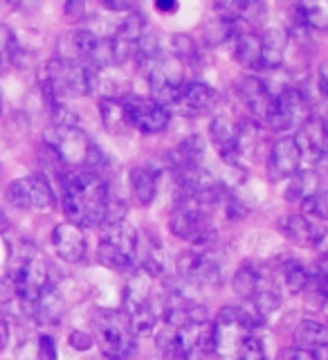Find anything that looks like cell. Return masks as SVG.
<instances>
[{"instance_id": "obj_1", "label": "cell", "mask_w": 328, "mask_h": 360, "mask_svg": "<svg viewBox=\"0 0 328 360\" xmlns=\"http://www.w3.org/2000/svg\"><path fill=\"white\" fill-rule=\"evenodd\" d=\"M63 212L79 228L104 223L108 207V187L95 172H67L61 176Z\"/></svg>"}, {"instance_id": "obj_2", "label": "cell", "mask_w": 328, "mask_h": 360, "mask_svg": "<svg viewBox=\"0 0 328 360\" xmlns=\"http://www.w3.org/2000/svg\"><path fill=\"white\" fill-rule=\"evenodd\" d=\"M214 326V349L221 360H241L256 340V322L241 307H225Z\"/></svg>"}, {"instance_id": "obj_3", "label": "cell", "mask_w": 328, "mask_h": 360, "mask_svg": "<svg viewBox=\"0 0 328 360\" xmlns=\"http://www.w3.org/2000/svg\"><path fill=\"white\" fill-rule=\"evenodd\" d=\"M41 86L52 104H61L63 99L86 97L88 93H93V68L67 59H52L43 70Z\"/></svg>"}, {"instance_id": "obj_4", "label": "cell", "mask_w": 328, "mask_h": 360, "mask_svg": "<svg viewBox=\"0 0 328 360\" xmlns=\"http://www.w3.org/2000/svg\"><path fill=\"white\" fill-rule=\"evenodd\" d=\"M45 144L56 153L61 165L74 167V172H90L99 165L97 144L79 127H54L45 133Z\"/></svg>"}, {"instance_id": "obj_5", "label": "cell", "mask_w": 328, "mask_h": 360, "mask_svg": "<svg viewBox=\"0 0 328 360\" xmlns=\"http://www.w3.org/2000/svg\"><path fill=\"white\" fill-rule=\"evenodd\" d=\"M95 340L110 360H129L135 347L133 326L124 311H99L95 315Z\"/></svg>"}, {"instance_id": "obj_6", "label": "cell", "mask_w": 328, "mask_h": 360, "mask_svg": "<svg viewBox=\"0 0 328 360\" xmlns=\"http://www.w3.org/2000/svg\"><path fill=\"white\" fill-rule=\"evenodd\" d=\"M140 236L126 221L106 223L99 241V262L112 270H129L138 257Z\"/></svg>"}, {"instance_id": "obj_7", "label": "cell", "mask_w": 328, "mask_h": 360, "mask_svg": "<svg viewBox=\"0 0 328 360\" xmlns=\"http://www.w3.org/2000/svg\"><path fill=\"white\" fill-rule=\"evenodd\" d=\"M310 115V101L301 93L299 88H284L281 93L275 95L273 106L265 117V124L273 131H288L292 127H301L303 122H308Z\"/></svg>"}, {"instance_id": "obj_8", "label": "cell", "mask_w": 328, "mask_h": 360, "mask_svg": "<svg viewBox=\"0 0 328 360\" xmlns=\"http://www.w3.org/2000/svg\"><path fill=\"white\" fill-rule=\"evenodd\" d=\"M7 200L16 210L48 212L54 205V191L43 176H27L7 187Z\"/></svg>"}, {"instance_id": "obj_9", "label": "cell", "mask_w": 328, "mask_h": 360, "mask_svg": "<svg viewBox=\"0 0 328 360\" xmlns=\"http://www.w3.org/2000/svg\"><path fill=\"white\" fill-rule=\"evenodd\" d=\"M48 290V266L37 252H27L14 270V292L20 302L37 304Z\"/></svg>"}, {"instance_id": "obj_10", "label": "cell", "mask_w": 328, "mask_h": 360, "mask_svg": "<svg viewBox=\"0 0 328 360\" xmlns=\"http://www.w3.org/2000/svg\"><path fill=\"white\" fill-rule=\"evenodd\" d=\"M171 232L180 239H185L194 245L207 248L214 241V225L209 223L207 214L194 202H180L171 217Z\"/></svg>"}, {"instance_id": "obj_11", "label": "cell", "mask_w": 328, "mask_h": 360, "mask_svg": "<svg viewBox=\"0 0 328 360\" xmlns=\"http://www.w3.org/2000/svg\"><path fill=\"white\" fill-rule=\"evenodd\" d=\"M122 108H124V117L131 129H138L142 133H160L169 127V117L171 112L169 108L155 104L151 99H144L138 95L124 97L122 99Z\"/></svg>"}, {"instance_id": "obj_12", "label": "cell", "mask_w": 328, "mask_h": 360, "mask_svg": "<svg viewBox=\"0 0 328 360\" xmlns=\"http://www.w3.org/2000/svg\"><path fill=\"white\" fill-rule=\"evenodd\" d=\"M178 270L185 279L200 286H218L223 281V270L218 262L207 252H187L178 259Z\"/></svg>"}, {"instance_id": "obj_13", "label": "cell", "mask_w": 328, "mask_h": 360, "mask_svg": "<svg viewBox=\"0 0 328 360\" xmlns=\"http://www.w3.org/2000/svg\"><path fill=\"white\" fill-rule=\"evenodd\" d=\"M301 167V155L292 138H281L273 144L268 158V176L273 183L292 178Z\"/></svg>"}, {"instance_id": "obj_14", "label": "cell", "mask_w": 328, "mask_h": 360, "mask_svg": "<svg viewBox=\"0 0 328 360\" xmlns=\"http://www.w3.org/2000/svg\"><path fill=\"white\" fill-rule=\"evenodd\" d=\"M295 144L299 149V155H301V162L306 160L310 165H317L324 160L326 155V144H328V138H326V127H324V120L320 117H310L308 122H303L295 138Z\"/></svg>"}, {"instance_id": "obj_15", "label": "cell", "mask_w": 328, "mask_h": 360, "mask_svg": "<svg viewBox=\"0 0 328 360\" xmlns=\"http://www.w3.org/2000/svg\"><path fill=\"white\" fill-rule=\"evenodd\" d=\"M214 104H216V90L202 82L185 84L178 90L176 101H173L178 112H183L187 117L205 115V112H209L214 108Z\"/></svg>"}, {"instance_id": "obj_16", "label": "cell", "mask_w": 328, "mask_h": 360, "mask_svg": "<svg viewBox=\"0 0 328 360\" xmlns=\"http://www.w3.org/2000/svg\"><path fill=\"white\" fill-rule=\"evenodd\" d=\"M236 95L241 97L243 104L254 112V117L258 122L265 124V117L273 106L275 93L268 88V84L258 77H243L239 84H236Z\"/></svg>"}, {"instance_id": "obj_17", "label": "cell", "mask_w": 328, "mask_h": 360, "mask_svg": "<svg viewBox=\"0 0 328 360\" xmlns=\"http://www.w3.org/2000/svg\"><path fill=\"white\" fill-rule=\"evenodd\" d=\"M281 232L286 234V239H290L297 245H317L324 241V221H315L303 217V214H288L281 219Z\"/></svg>"}, {"instance_id": "obj_18", "label": "cell", "mask_w": 328, "mask_h": 360, "mask_svg": "<svg viewBox=\"0 0 328 360\" xmlns=\"http://www.w3.org/2000/svg\"><path fill=\"white\" fill-rule=\"evenodd\" d=\"M52 241H54L56 255H59L67 264L81 262L84 255H86V236H84L81 228L70 223V221L56 225L54 234H52Z\"/></svg>"}, {"instance_id": "obj_19", "label": "cell", "mask_w": 328, "mask_h": 360, "mask_svg": "<svg viewBox=\"0 0 328 360\" xmlns=\"http://www.w3.org/2000/svg\"><path fill=\"white\" fill-rule=\"evenodd\" d=\"M209 135L214 144H216L218 153L228 162L236 165L239 162V151H236V140H239V124H236L228 112H221L211 120Z\"/></svg>"}, {"instance_id": "obj_20", "label": "cell", "mask_w": 328, "mask_h": 360, "mask_svg": "<svg viewBox=\"0 0 328 360\" xmlns=\"http://www.w3.org/2000/svg\"><path fill=\"white\" fill-rule=\"evenodd\" d=\"M234 45V59L243 68L250 70H258L261 68V54H263V39L250 30H239L234 27V34L230 37Z\"/></svg>"}, {"instance_id": "obj_21", "label": "cell", "mask_w": 328, "mask_h": 360, "mask_svg": "<svg viewBox=\"0 0 328 360\" xmlns=\"http://www.w3.org/2000/svg\"><path fill=\"white\" fill-rule=\"evenodd\" d=\"M328 342V331L322 322L315 320H303L297 331H295V345L299 352H320V349H326Z\"/></svg>"}, {"instance_id": "obj_22", "label": "cell", "mask_w": 328, "mask_h": 360, "mask_svg": "<svg viewBox=\"0 0 328 360\" xmlns=\"http://www.w3.org/2000/svg\"><path fill=\"white\" fill-rule=\"evenodd\" d=\"M131 189L138 202L151 205L157 191V174L151 167H135L131 172Z\"/></svg>"}, {"instance_id": "obj_23", "label": "cell", "mask_w": 328, "mask_h": 360, "mask_svg": "<svg viewBox=\"0 0 328 360\" xmlns=\"http://www.w3.org/2000/svg\"><path fill=\"white\" fill-rule=\"evenodd\" d=\"M286 187V200L290 202H303L313 194L320 191V176L315 172H297Z\"/></svg>"}, {"instance_id": "obj_24", "label": "cell", "mask_w": 328, "mask_h": 360, "mask_svg": "<svg viewBox=\"0 0 328 360\" xmlns=\"http://www.w3.org/2000/svg\"><path fill=\"white\" fill-rule=\"evenodd\" d=\"M263 270H258L254 266H243L239 273L234 275V290L236 295H241L245 300H252L256 295L258 286H261Z\"/></svg>"}, {"instance_id": "obj_25", "label": "cell", "mask_w": 328, "mask_h": 360, "mask_svg": "<svg viewBox=\"0 0 328 360\" xmlns=\"http://www.w3.org/2000/svg\"><path fill=\"white\" fill-rule=\"evenodd\" d=\"M164 250H162V245L160 241L155 239L153 234L146 236V250H144V259H142V273L146 275H160L162 270H164Z\"/></svg>"}, {"instance_id": "obj_26", "label": "cell", "mask_w": 328, "mask_h": 360, "mask_svg": "<svg viewBox=\"0 0 328 360\" xmlns=\"http://www.w3.org/2000/svg\"><path fill=\"white\" fill-rule=\"evenodd\" d=\"M101 110V120H104V127L108 131H122L126 129V117H124V108H122V99H101L99 104Z\"/></svg>"}, {"instance_id": "obj_27", "label": "cell", "mask_w": 328, "mask_h": 360, "mask_svg": "<svg viewBox=\"0 0 328 360\" xmlns=\"http://www.w3.org/2000/svg\"><path fill=\"white\" fill-rule=\"evenodd\" d=\"M144 32H146V22H144L142 14H129V18H124V22L115 30L112 37H117L119 41L129 43V45H135L142 39Z\"/></svg>"}, {"instance_id": "obj_28", "label": "cell", "mask_w": 328, "mask_h": 360, "mask_svg": "<svg viewBox=\"0 0 328 360\" xmlns=\"http://www.w3.org/2000/svg\"><path fill=\"white\" fill-rule=\"evenodd\" d=\"M281 279L290 292H301L308 281V270L297 262H286L281 266Z\"/></svg>"}, {"instance_id": "obj_29", "label": "cell", "mask_w": 328, "mask_h": 360, "mask_svg": "<svg viewBox=\"0 0 328 360\" xmlns=\"http://www.w3.org/2000/svg\"><path fill=\"white\" fill-rule=\"evenodd\" d=\"M171 45H173V56H178L180 61H189V59H194L196 52H198V45L196 41L189 37V34H173V39H171Z\"/></svg>"}, {"instance_id": "obj_30", "label": "cell", "mask_w": 328, "mask_h": 360, "mask_svg": "<svg viewBox=\"0 0 328 360\" xmlns=\"http://www.w3.org/2000/svg\"><path fill=\"white\" fill-rule=\"evenodd\" d=\"M301 207H303V217L315 219V221L326 219V198H324L322 191H317V194H313L310 198L303 200Z\"/></svg>"}, {"instance_id": "obj_31", "label": "cell", "mask_w": 328, "mask_h": 360, "mask_svg": "<svg viewBox=\"0 0 328 360\" xmlns=\"http://www.w3.org/2000/svg\"><path fill=\"white\" fill-rule=\"evenodd\" d=\"M39 360H56V345L50 335L39 338Z\"/></svg>"}, {"instance_id": "obj_32", "label": "cell", "mask_w": 328, "mask_h": 360, "mask_svg": "<svg viewBox=\"0 0 328 360\" xmlns=\"http://www.w3.org/2000/svg\"><path fill=\"white\" fill-rule=\"evenodd\" d=\"M288 360H326V349H320V352H288Z\"/></svg>"}, {"instance_id": "obj_33", "label": "cell", "mask_w": 328, "mask_h": 360, "mask_svg": "<svg viewBox=\"0 0 328 360\" xmlns=\"http://www.w3.org/2000/svg\"><path fill=\"white\" fill-rule=\"evenodd\" d=\"M70 345H72L74 349H81V352H86V349L93 347V338H90L88 333L74 331V333H70Z\"/></svg>"}, {"instance_id": "obj_34", "label": "cell", "mask_w": 328, "mask_h": 360, "mask_svg": "<svg viewBox=\"0 0 328 360\" xmlns=\"http://www.w3.org/2000/svg\"><path fill=\"white\" fill-rule=\"evenodd\" d=\"M63 11H65V18L67 20H81L84 14H86V5L84 3H67L63 7Z\"/></svg>"}, {"instance_id": "obj_35", "label": "cell", "mask_w": 328, "mask_h": 360, "mask_svg": "<svg viewBox=\"0 0 328 360\" xmlns=\"http://www.w3.org/2000/svg\"><path fill=\"white\" fill-rule=\"evenodd\" d=\"M104 7L110 11H133V3L129 0H104Z\"/></svg>"}, {"instance_id": "obj_36", "label": "cell", "mask_w": 328, "mask_h": 360, "mask_svg": "<svg viewBox=\"0 0 328 360\" xmlns=\"http://www.w3.org/2000/svg\"><path fill=\"white\" fill-rule=\"evenodd\" d=\"M7 338H9V326H7V320L3 318V315H0V352L5 349Z\"/></svg>"}, {"instance_id": "obj_37", "label": "cell", "mask_w": 328, "mask_h": 360, "mask_svg": "<svg viewBox=\"0 0 328 360\" xmlns=\"http://www.w3.org/2000/svg\"><path fill=\"white\" fill-rule=\"evenodd\" d=\"M155 9H157V11H162V14H164V11L169 14V11H176L178 5H176V3H155Z\"/></svg>"}, {"instance_id": "obj_38", "label": "cell", "mask_w": 328, "mask_h": 360, "mask_svg": "<svg viewBox=\"0 0 328 360\" xmlns=\"http://www.w3.org/2000/svg\"><path fill=\"white\" fill-rule=\"evenodd\" d=\"M320 93L326 95V68H322V70H320Z\"/></svg>"}, {"instance_id": "obj_39", "label": "cell", "mask_w": 328, "mask_h": 360, "mask_svg": "<svg viewBox=\"0 0 328 360\" xmlns=\"http://www.w3.org/2000/svg\"><path fill=\"white\" fill-rule=\"evenodd\" d=\"M7 230V219L3 217V214H0V234H3Z\"/></svg>"}, {"instance_id": "obj_40", "label": "cell", "mask_w": 328, "mask_h": 360, "mask_svg": "<svg viewBox=\"0 0 328 360\" xmlns=\"http://www.w3.org/2000/svg\"><path fill=\"white\" fill-rule=\"evenodd\" d=\"M0 115H3V93H0Z\"/></svg>"}]
</instances>
